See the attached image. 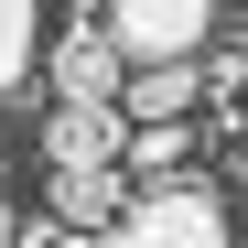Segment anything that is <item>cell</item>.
I'll list each match as a JSON object with an SVG mask.
<instances>
[{"instance_id":"1","label":"cell","mask_w":248,"mask_h":248,"mask_svg":"<svg viewBox=\"0 0 248 248\" xmlns=\"http://www.w3.org/2000/svg\"><path fill=\"white\" fill-rule=\"evenodd\" d=\"M108 237H140V248H216V237H227V194H205V184H184V173H151V184L108 216Z\"/></svg>"},{"instance_id":"2","label":"cell","mask_w":248,"mask_h":248,"mask_svg":"<svg viewBox=\"0 0 248 248\" xmlns=\"http://www.w3.org/2000/svg\"><path fill=\"white\" fill-rule=\"evenodd\" d=\"M97 22L119 32V54H130V65H151V54H205L216 0H108Z\"/></svg>"},{"instance_id":"3","label":"cell","mask_w":248,"mask_h":248,"mask_svg":"<svg viewBox=\"0 0 248 248\" xmlns=\"http://www.w3.org/2000/svg\"><path fill=\"white\" fill-rule=\"evenodd\" d=\"M44 76H54V97H119V76H130V54H119V32L97 22V11H76V32L44 54Z\"/></svg>"},{"instance_id":"4","label":"cell","mask_w":248,"mask_h":248,"mask_svg":"<svg viewBox=\"0 0 248 248\" xmlns=\"http://www.w3.org/2000/svg\"><path fill=\"white\" fill-rule=\"evenodd\" d=\"M119 140H130L119 97H54V119H44V162H119Z\"/></svg>"},{"instance_id":"5","label":"cell","mask_w":248,"mask_h":248,"mask_svg":"<svg viewBox=\"0 0 248 248\" xmlns=\"http://www.w3.org/2000/svg\"><path fill=\"white\" fill-rule=\"evenodd\" d=\"M194 97H205V65L194 54H151V65L119 76V108H130V119H184Z\"/></svg>"},{"instance_id":"6","label":"cell","mask_w":248,"mask_h":248,"mask_svg":"<svg viewBox=\"0 0 248 248\" xmlns=\"http://www.w3.org/2000/svg\"><path fill=\"white\" fill-rule=\"evenodd\" d=\"M119 205H130V173L119 162H54V216L65 227H108Z\"/></svg>"},{"instance_id":"7","label":"cell","mask_w":248,"mask_h":248,"mask_svg":"<svg viewBox=\"0 0 248 248\" xmlns=\"http://www.w3.org/2000/svg\"><path fill=\"white\" fill-rule=\"evenodd\" d=\"M44 76V0H0V108Z\"/></svg>"},{"instance_id":"8","label":"cell","mask_w":248,"mask_h":248,"mask_svg":"<svg viewBox=\"0 0 248 248\" xmlns=\"http://www.w3.org/2000/svg\"><path fill=\"white\" fill-rule=\"evenodd\" d=\"M119 173H194V130L184 119H130V140H119Z\"/></svg>"},{"instance_id":"9","label":"cell","mask_w":248,"mask_h":248,"mask_svg":"<svg viewBox=\"0 0 248 248\" xmlns=\"http://www.w3.org/2000/svg\"><path fill=\"white\" fill-rule=\"evenodd\" d=\"M65 11H108V0H65Z\"/></svg>"}]
</instances>
